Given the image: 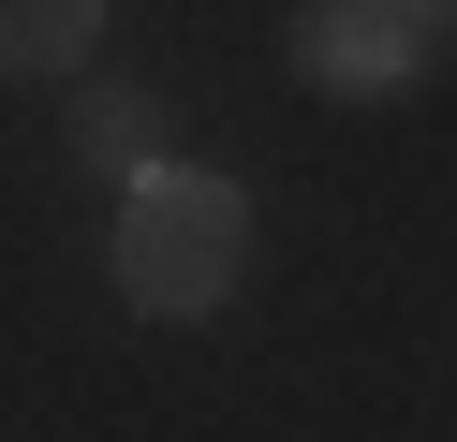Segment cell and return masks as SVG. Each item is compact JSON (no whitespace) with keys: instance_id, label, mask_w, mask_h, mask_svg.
I'll return each instance as SVG.
<instances>
[{"instance_id":"obj_1","label":"cell","mask_w":457,"mask_h":442,"mask_svg":"<svg viewBox=\"0 0 457 442\" xmlns=\"http://www.w3.org/2000/svg\"><path fill=\"white\" fill-rule=\"evenodd\" d=\"M237 280H251V206H237V177L148 163L133 206H119V295H133L148 324H207Z\"/></svg>"},{"instance_id":"obj_2","label":"cell","mask_w":457,"mask_h":442,"mask_svg":"<svg viewBox=\"0 0 457 442\" xmlns=\"http://www.w3.org/2000/svg\"><path fill=\"white\" fill-rule=\"evenodd\" d=\"M428 29L398 15V0H310L295 15V74L310 88H354V104H384V88H413Z\"/></svg>"},{"instance_id":"obj_3","label":"cell","mask_w":457,"mask_h":442,"mask_svg":"<svg viewBox=\"0 0 457 442\" xmlns=\"http://www.w3.org/2000/svg\"><path fill=\"white\" fill-rule=\"evenodd\" d=\"M104 0H0V74H89Z\"/></svg>"},{"instance_id":"obj_4","label":"cell","mask_w":457,"mask_h":442,"mask_svg":"<svg viewBox=\"0 0 457 442\" xmlns=\"http://www.w3.org/2000/svg\"><path fill=\"white\" fill-rule=\"evenodd\" d=\"M74 163H89V177H148V163H162V104L119 88V74L74 88Z\"/></svg>"},{"instance_id":"obj_5","label":"cell","mask_w":457,"mask_h":442,"mask_svg":"<svg viewBox=\"0 0 457 442\" xmlns=\"http://www.w3.org/2000/svg\"><path fill=\"white\" fill-rule=\"evenodd\" d=\"M398 15H413V29H428V45H443V29H457V0H398Z\"/></svg>"}]
</instances>
